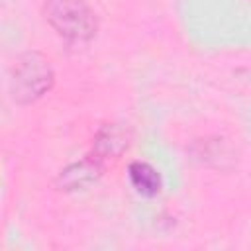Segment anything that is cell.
<instances>
[{
    "instance_id": "1",
    "label": "cell",
    "mask_w": 251,
    "mask_h": 251,
    "mask_svg": "<svg viewBox=\"0 0 251 251\" xmlns=\"http://www.w3.org/2000/svg\"><path fill=\"white\" fill-rule=\"evenodd\" d=\"M45 20L69 41H88L96 33V16L84 0H45Z\"/></svg>"
},
{
    "instance_id": "2",
    "label": "cell",
    "mask_w": 251,
    "mask_h": 251,
    "mask_svg": "<svg viewBox=\"0 0 251 251\" xmlns=\"http://www.w3.org/2000/svg\"><path fill=\"white\" fill-rule=\"evenodd\" d=\"M53 84V69L39 53H25L16 61L10 88L14 100L25 104L41 98Z\"/></svg>"
},
{
    "instance_id": "3",
    "label": "cell",
    "mask_w": 251,
    "mask_h": 251,
    "mask_svg": "<svg viewBox=\"0 0 251 251\" xmlns=\"http://www.w3.org/2000/svg\"><path fill=\"white\" fill-rule=\"evenodd\" d=\"M127 176L131 186L135 188V192H139L141 196H157L161 192V175L157 173V169L145 161H133L127 169Z\"/></svg>"
},
{
    "instance_id": "4",
    "label": "cell",
    "mask_w": 251,
    "mask_h": 251,
    "mask_svg": "<svg viewBox=\"0 0 251 251\" xmlns=\"http://www.w3.org/2000/svg\"><path fill=\"white\" fill-rule=\"evenodd\" d=\"M100 175V159H82L80 163H75L71 167H67L61 176L59 182L67 188V190H76V188H84L88 184H92Z\"/></svg>"
},
{
    "instance_id": "5",
    "label": "cell",
    "mask_w": 251,
    "mask_h": 251,
    "mask_svg": "<svg viewBox=\"0 0 251 251\" xmlns=\"http://www.w3.org/2000/svg\"><path fill=\"white\" fill-rule=\"evenodd\" d=\"M96 153L100 155V159L104 157H114V155H120L126 147H127V139L124 135V131H120L118 127L114 126H108V127H102L96 135Z\"/></svg>"
}]
</instances>
